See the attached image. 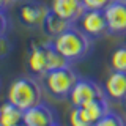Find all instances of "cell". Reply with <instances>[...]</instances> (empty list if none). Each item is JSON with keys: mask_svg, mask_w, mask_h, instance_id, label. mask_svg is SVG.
<instances>
[{"mask_svg": "<svg viewBox=\"0 0 126 126\" xmlns=\"http://www.w3.org/2000/svg\"><path fill=\"white\" fill-rule=\"evenodd\" d=\"M50 41H52L54 47L68 62H76L84 58L90 52V47H92V38L85 32H82L79 27L74 25H71L69 29L57 35Z\"/></svg>", "mask_w": 126, "mask_h": 126, "instance_id": "obj_1", "label": "cell"}, {"mask_svg": "<svg viewBox=\"0 0 126 126\" xmlns=\"http://www.w3.org/2000/svg\"><path fill=\"white\" fill-rule=\"evenodd\" d=\"M41 87L33 77H19L11 82L8 88L6 101L17 106L19 109L27 110L41 102Z\"/></svg>", "mask_w": 126, "mask_h": 126, "instance_id": "obj_2", "label": "cell"}, {"mask_svg": "<svg viewBox=\"0 0 126 126\" xmlns=\"http://www.w3.org/2000/svg\"><path fill=\"white\" fill-rule=\"evenodd\" d=\"M44 84L46 88L49 90V93L55 98H66L69 96L71 90L74 88L76 82L79 80L77 73L71 66H63L58 69H52L49 73H46L44 76Z\"/></svg>", "mask_w": 126, "mask_h": 126, "instance_id": "obj_3", "label": "cell"}, {"mask_svg": "<svg viewBox=\"0 0 126 126\" xmlns=\"http://www.w3.org/2000/svg\"><path fill=\"white\" fill-rule=\"evenodd\" d=\"M101 96H106L104 87H101L99 84H96L94 80H90V79H79L68 98L73 106L80 107V106L87 104L88 101Z\"/></svg>", "mask_w": 126, "mask_h": 126, "instance_id": "obj_4", "label": "cell"}, {"mask_svg": "<svg viewBox=\"0 0 126 126\" xmlns=\"http://www.w3.org/2000/svg\"><path fill=\"white\" fill-rule=\"evenodd\" d=\"M77 24L79 29L85 32L90 38H99L104 33H109L104 10H85Z\"/></svg>", "mask_w": 126, "mask_h": 126, "instance_id": "obj_5", "label": "cell"}, {"mask_svg": "<svg viewBox=\"0 0 126 126\" xmlns=\"http://www.w3.org/2000/svg\"><path fill=\"white\" fill-rule=\"evenodd\" d=\"M50 13V8L46 6L43 2H36V0H29L19 8V19L22 24H25L30 29L44 25V21L47 14Z\"/></svg>", "mask_w": 126, "mask_h": 126, "instance_id": "obj_6", "label": "cell"}, {"mask_svg": "<svg viewBox=\"0 0 126 126\" xmlns=\"http://www.w3.org/2000/svg\"><path fill=\"white\" fill-rule=\"evenodd\" d=\"M104 14L110 35L126 33V0H113L104 10Z\"/></svg>", "mask_w": 126, "mask_h": 126, "instance_id": "obj_7", "label": "cell"}, {"mask_svg": "<svg viewBox=\"0 0 126 126\" xmlns=\"http://www.w3.org/2000/svg\"><path fill=\"white\" fill-rule=\"evenodd\" d=\"M22 123L25 126H52L57 123V115L49 106L39 102L33 107L24 110Z\"/></svg>", "mask_w": 126, "mask_h": 126, "instance_id": "obj_8", "label": "cell"}, {"mask_svg": "<svg viewBox=\"0 0 126 126\" xmlns=\"http://www.w3.org/2000/svg\"><path fill=\"white\" fill-rule=\"evenodd\" d=\"M50 10L52 13L71 24H76L80 19V16L85 13V6L82 0H52Z\"/></svg>", "mask_w": 126, "mask_h": 126, "instance_id": "obj_9", "label": "cell"}, {"mask_svg": "<svg viewBox=\"0 0 126 126\" xmlns=\"http://www.w3.org/2000/svg\"><path fill=\"white\" fill-rule=\"evenodd\" d=\"M104 92L107 99L121 102L126 98V71H110L104 82Z\"/></svg>", "mask_w": 126, "mask_h": 126, "instance_id": "obj_10", "label": "cell"}, {"mask_svg": "<svg viewBox=\"0 0 126 126\" xmlns=\"http://www.w3.org/2000/svg\"><path fill=\"white\" fill-rule=\"evenodd\" d=\"M47 47H49V41L30 44L29 69L36 76H44L47 73Z\"/></svg>", "mask_w": 126, "mask_h": 126, "instance_id": "obj_11", "label": "cell"}, {"mask_svg": "<svg viewBox=\"0 0 126 126\" xmlns=\"http://www.w3.org/2000/svg\"><path fill=\"white\" fill-rule=\"evenodd\" d=\"M82 110L85 112L87 118L92 121V125H94L99 118H102L106 113L109 112V102H107V96H101V98H94V99L88 101L87 104L80 106Z\"/></svg>", "mask_w": 126, "mask_h": 126, "instance_id": "obj_12", "label": "cell"}, {"mask_svg": "<svg viewBox=\"0 0 126 126\" xmlns=\"http://www.w3.org/2000/svg\"><path fill=\"white\" fill-rule=\"evenodd\" d=\"M24 110L17 106L11 104L10 101L3 102L0 106V125L2 126H14L17 123H22Z\"/></svg>", "mask_w": 126, "mask_h": 126, "instance_id": "obj_13", "label": "cell"}, {"mask_svg": "<svg viewBox=\"0 0 126 126\" xmlns=\"http://www.w3.org/2000/svg\"><path fill=\"white\" fill-rule=\"evenodd\" d=\"M73 25L71 22L65 21L63 17H60V16H57L55 13H52V10H50V13L47 14L46 21H44V25H43V30H44V33L47 35V36L50 38H55L57 35L63 33L66 29H69V27Z\"/></svg>", "mask_w": 126, "mask_h": 126, "instance_id": "obj_14", "label": "cell"}, {"mask_svg": "<svg viewBox=\"0 0 126 126\" xmlns=\"http://www.w3.org/2000/svg\"><path fill=\"white\" fill-rule=\"evenodd\" d=\"M110 68L113 71H126V46H120L112 52Z\"/></svg>", "mask_w": 126, "mask_h": 126, "instance_id": "obj_15", "label": "cell"}, {"mask_svg": "<svg viewBox=\"0 0 126 126\" xmlns=\"http://www.w3.org/2000/svg\"><path fill=\"white\" fill-rule=\"evenodd\" d=\"M68 120H69L71 126H93L92 121L87 118L85 112L82 110V107H76V106H73Z\"/></svg>", "mask_w": 126, "mask_h": 126, "instance_id": "obj_16", "label": "cell"}, {"mask_svg": "<svg viewBox=\"0 0 126 126\" xmlns=\"http://www.w3.org/2000/svg\"><path fill=\"white\" fill-rule=\"evenodd\" d=\"M93 126H126V121L123 120V117L118 115L117 112L109 110V112L102 118H99Z\"/></svg>", "mask_w": 126, "mask_h": 126, "instance_id": "obj_17", "label": "cell"}, {"mask_svg": "<svg viewBox=\"0 0 126 126\" xmlns=\"http://www.w3.org/2000/svg\"><path fill=\"white\" fill-rule=\"evenodd\" d=\"M113 0H82L85 10H106Z\"/></svg>", "mask_w": 126, "mask_h": 126, "instance_id": "obj_18", "label": "cell"}, {"mask_svg": "<svg viewBox=\"0 0 126 126\" xmlns=\"http://www.w3.org/2000/svg\"><path fill=\"white\" fill-rule=\"evenodd\" d=\"M13 49V44L5 35H0V58H5Z\"/></svg>", "mask_w": 126, "mask_h": 126, "instance_id": "obj_19", "label": "cell"}, {"mask_svg": "<svg viewBox=\"0 0 126 126\" xmlns=\"http://www.w3.org/2000/svg\"><path fill=\"white\" fill-rule=\"evenodd\" d=\"M8 30V19L3 11H0V35H5Z\"/></svg>", "mask_w": 126, "mask_h": 126, "instance_id": "obj_20", "label": "cell"}, {"mask_svg": "<svg viewBox=\"0 0 126 126\" xmlns=\"http://www.w3.org/2000/svg\"><path fill=\"white\" fill-rule=\"evenodd\" d=\"M11 0H0V11H5L8 6H10Z\"/></svg>", "mask_w": 126, "mask_h": 126, "instance_id": "obj_21", "label": "cell"}, {"mask_svg": "<svg viewBox=\"0 0 126 126\" xmlns=\"http://www.w3.org/2000/svg\"><path fill=\"white\" fill-rule=\"evenodd\" d=\"M14 126H25L24 123H17V125H14Z\"/></svg>", "mask_w": 126, "mask_h": 126, "instance_id": "obj_22", "label": "cell"}, {"mask_svg": "<svg viewBox=\"0 0 126 126\" xmlns=\"http://www.w3.org/2000/svg\"><path fill=\"white\" fill-rule=\"evenodd\" d=\"M123 102H125V107H126V98H125V101H123Z\"/></svg>", "mask_w": 126, "mask_h": 126, "instance_id": "obj_23", "label": "cell"}, {"mask_svg": "<svg viewBox=\"0 0 126 126\" xmlns=\"http://www.w3.org/2000/svg\"><path fill=\"white\" fill-rule=\"evenodd\" d=\"M52 126H58V125H57V123H55V125H52Z\"/></svg>", "mask_w": 126, "mask_h": 126, "instance_id": "obj_24", "label": "cell"}, {"mask_svg": "<svg viewBox=\"0 0 126 126\" xmlns=\"http://www.w3.org/2000/svg\"><path fill=\"white\" fill-rule=\"evenodd\" d=\"M0 126H2V125H0Z\"/></svg>", "mask_w": 126, "mask_h": 126, "instance_id": "obj_25", "label": "cell"}]
</instances>
